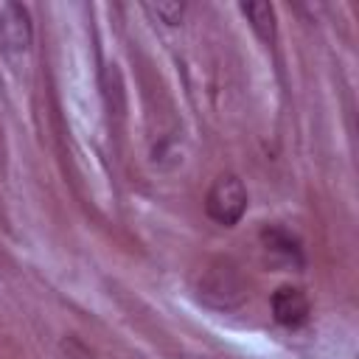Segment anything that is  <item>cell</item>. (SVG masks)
Returning a JSON list of instances; mask_svg holds the SVG:
<instances>
[{"label":"cell","instance_id":"obj_1","mask_svg":"<svg viewBox=\"0 0 359 359\" xmlns=\"http://www.w3.org/2000/svg\"><path fill=\"white\" fill-rule=\"evenodd\" d=\"M205 210L213 222H219L224 227L236 224L247 210V191H244L241 180L233 174L219 177L205 196Z\"/></svg>","mask_w":359,"mask_h":359},{"label":"cell","instance_id":"obj_2","mask_svg":"<svg viewBox=\"0 0 359 359\" xmlns=\"http://www.w3.org/2000/svg\"><path fill=\"white\" fill-rule=\"evenodd\" d=\"M31 17L25 6L20 3H3L0 6V48L8 59H22L31 48Z\"/></svg>","mask_w":359,"mask_h":359},{"label":"cell","instance_id":"obj_3","mask_svg":"<svg viewBox=\"0 0 359 359\" xmlns=\"http://www.w3.org/2000/svg\"><path fill=\"white\" fill-rule=\"evenodd\" d=\"M272 314L286 328H300L309 320V297L297 286H280L272 294Z\"/></svg>","mask_w":359,"mask_h":359},{"label":"cell","instance_id":"obj_4","mask_svg":"<svg viewBox=\"0 0 359 359\" xmlns=\"http://www.w3.org/2000/svg\"><path fill=\"white\" fill-rule=\"evenodd\" d=\"M261 238H264V244H266L269 252L283 255V261H289V264H303L300 241H297L292 233H286L283 227H266V230L261 233Z\"/></svg>","mask_w":359,"mask_h":359},{"label":"cell","instance_id":"obj_5","mask_svg":"<svg viewBox=\"0 0 359 359\" xmlns=\"http://www.w3.org/2000/svg\"><path fill=\"white\" fill-rule=\"evenodd\" d=\"M241 11L264 42L275 39V8L269 3H241Z\"/></svg>","mask_w":359,"mask_h":359},{"label":"cell","instance_id":"obj_6","mask_svg":"<svg viewBox=\"0 0 359 359\" xmlns=\"http://www.w3.org/2000/svg\"><path fill=\"white\" fill-rule=\"evenodd\" d=\"M143 8L154 17V20H160V22H165V25H177L180 20H182V14H185V3H177V0H157V3H143Z\"/></svg>","mask_w":359,"mask_h":359},{"label":"cell","instance_id":"obj_7","mask_svg":"<svg viewBox=\"0 0 359 359\" xmlns=\"http://www.w3.org/2000/svg\"><path fill=\"white\" fill-rule=\"evenodd\" d=\"M62 351H65V359H95V353L90 351V348H84L79 339H73V337H67L65 342H62Z\"/></svg>","mask_w":359,"mask_h":359}]
</instances>
